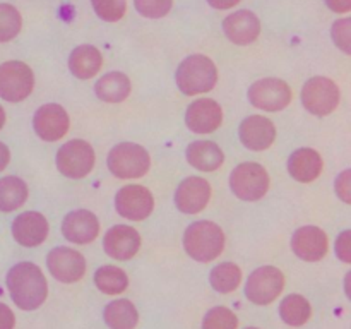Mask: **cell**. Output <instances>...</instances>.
Instances as JSON below:
<instances>
[{"mask_svg":"<svg viewBox=\"0 0 351 329\" xmlns=\"http://www.w3.org/2000/svg\"><path fill=\"white\" fill-rule=\"evenodd\" d=\"M5 283L12 302L23 310H36L48 297L47 278L33 263H19L10 267Z\"/></svg>","mask_w":351,"mask_h":329,"instance_id":"1","label":"cell"},{"mask_svg":"<svg viewBox=\"0 0 351 329\" xmlns=\"http://www.w3.org/2000/svg\"><path fill=\"white\" fill-rule=\"evenodd\" d=\"M175 81L184 95H204V93L211 91L218 82V67L206 55H189L178 65Z\"/></svg>","mask_w":351,"mask_h":329,"instance_id":"2","label":"cell"},{"mask_svg":"<svg viewBox=\"0 0 351 329\" xmlns=\"http://www.w3.org/2000/svg\"><path fill=\"white\" fill-rule=\"evenodd\" d=\"M184 249L199 263H211L225 249V233L213 221H195L185 230Z\"/></svg>","mask_w":351,"mask_h":329,"instance_id":"3","label":"cell"},{"mask_svg":"<svg viewBox=\"0 0 351 329\" xmlns=\"http://www.w3.org/2000/svg\"><path fill=\"white\" fill-rule=\"evenodd\" d=\"M106 164L117 178L129 180V178L144 177L149 171L151 158L149 153L139 144L120 143L112 147Z\"/></svg>","mask_w":351,"mask_h":329,"instance_id":"4","label":"cell"},{"mask_svg":"<svg viewBox=\"0 0 351 329\" xmlns=\"http://www.w3.org/2000/svg\"><path fill=\"white\" fill-rule=\"evenodd\" d=\"M271 177L266 168L254 161L239 164L230 175L232 192L242 201H259L267 194Z\"/></svg>","mask_w":351,"mask_h":329,"instance_id":"5","label":"cell"},{"mask_svg":"<svg viewBox=\"0 0 351 329\" xmlns=\"http://www.w3.org/2000/svg\"><path fill=\"white\" fill-rule=\"evenodd\" d=\"M341 99V91L332 79L315 75L302 89V103L312 115L324 117L335 112Z\"/></svg>","mask_w":351,"mask_h":329,"instance_id":"6","label":"cell"},{"mask_svg":"<svg viewBox=\"0 0 351 329\" xmlns=\"http://www.w3.org/2000/svg\"><path fill=\"white\" fill-rule=\"evenodd\" d=\"M95 149L82 139H72L65 143L57 153V168L64 177L84 178L95 168Z\"/></svg>","mask_w":351,"mask_h":329,"instance_id":"7","label":"cell"},{"mask_svg":"<svg viewBox=\"0 0 351 329\" xmlns=\"http://www.w3.org/2000/svg\"><path fill=\"white\" fill-rule=\"evenodd\" d=\"M34 75L29 65L21 60H9L0 65V98L19 103L31 95Z\"/></svg>","mask_w":351,"mask_h":329,"instance_id":"8","label":"cell"},{"mask_svg":"<svg viewBox=\"0 0 351 329\" xmlns=\"http://www.w3.org/2000/svg\"><path fill=\"white\" fill-rule=\"evenodd\" d=\"M285 288V274L274 266L257 267L249 276L245 295L252 304L267 305L276 300Z\"/></svg>","mask_w":351,"mask_h":329,"instance_id":"9","label":"cell"},{"mask_svg":"<svg viewBox=\"0 0 351 329\" xmlns=\"http://www.w3.org/2000/svg\"><path fill=\"white\" fill-rule=\"evenodd\" d=\"M249 101L259 110L280 112L290 105L291 89L283 79H261L249 88Z\"/></svg>","mask_w":351,"mask_h":329,"instance_id":"10","label":"cell"},{"mask_svg":"<svg viewBox=\"0 0 351 329\" xmlns=\"http://www.w3.org/2000/svg\"><path fill=\"white\" fill-rule=\"evenodd\" d=\"M115 209L122 218L143 221L153 212L154 199L149 188L139 184L125 185L115 195Z\"/></svg>","mask_w":351,"mask_h":329,"instance_id":"11","label":"cell"},{"mask_svg":"<svg viewBox=\"0 0 351 329\" xmlns=\"http://www.w3.org/2000/svg\"><path fill=\"white\" fill-rule=\"evenodd\" d=\"M47 266L55 280L75 283L86 273V259L81 252L69 247H55L47 256Z\"/></svg>","mask_w":351,"mask_h":329,"instance_id":"12","label":"cell"},{"mask_svg":"<svg viewBox=\"0 0 351 329\" xmlns=\"http://www.w3.org/2000/svg\"><path fill=\"white\" fill-rule=\"evenodd\" d=\"M33 127L38 137L48 141V143H53V141L62 139L69 132L71 120H69L64 106L57 105V103H48L36 110L33 117Z\"/></svg>","mask_w":351,"mask_h":329,"instance_id":"13","label":"cell"},{"mask_svg":"<svg viewBox=\"0 0 351 329\" xmlns=\"http://www.w3.org/2000/svg\"><path fill=\"white\" fill-rule=\"evenodd\" d=\"M223 122V110L218 101L211 98L195 99L185 112V123L195 134H211L219 129Z\"/></svg>","mask_w":351,"mask_h":329,"instance_id":"14","label":"cell"},{"mask_svg":"<svg viewBox=\"0 0 351 329\" xmlns=\"http://www.w3.org/2000/svg\"><path fill=\"white\" fill-rule=\"evenodd\" d=\"M211 185L206 178L189 177L175 192V206L185 215H197L211 199Z\"/></svg>","mask_w":351,"mask_h":329,"instance_id":"15","label":"cell"},{"mask_svg":"<svg viewBox=\"0 0 351 329\" xmlns=\"http://www.w3.org/2000/svg\"><path fill=\"white\" fill-rule=\"evenodd\" d=\"M329 240L324 230L319 226H302L291 236V249L307 263H317L328 254Z\"/></svg>","mask_w":351,"mask_h":329,"instance_id":"16","label":"cell"},{"mask_svg":"<svg viewBox=\"0 0 351 329\" xmlns=\"http://www.w3.org/2000/svg\"><path fill=\"white\" fill-rule=\"evenodd\" d=\"M239 137L250 151H266L276 139V127L263 115H250L240 123Z\"/></svg>","mask_w":351,"mask_h":329,"instance_id":"17","label":"cell"},{"mask_svg":"<svg viewBox=\"0 0 351 329\" xmlns=\"http://www.w3.org/2000/svg\"><path fill=\"white\" fill-rule=\"evenodd\" d=\"M62 233L69 242L86 245L98 236L99 221L96 215L88 209H75L69 212L62 221Z\"/></svg>","mask_w":351,"mask_h":329,"instance_id":"18","label":"cell"},{"mask_svg":"<svg viewBox=\"0 0 351 329\" xmlns=\"http://www.w3.org/2000/svg\"><path fill=\"white\" fill-rule=\"evenodd\" d=\"M103 249L113 259L129 260L139 252L141 235L132 226L117 225L105 233Z\"/></svg>","mask_w":351,"mask_h":329,"instance_id":"19","label":"cell"},{"mask_svg":"<svg viewBox=\"0 0 351 329\" xmlns=\"http://www.w3.org/2000/svg\"><path fill=\"white\" fill-rule=\"evenodd\" d=\"M12 235L23 247H38L47 240L48 221L41 212L26 211L12 221Z\"/></svg>","mask_w":351,"mask_h":329,"instance_id":"20","label":"cell"},{"mask_svg":"<svg viewBox=\"0 0 351 329\" xmlns=\"http://www.w3.org/2000/svg\"><path fill=\"white\" fill-rule=\"evenodd\" d=\"M226 38L235 45H250L259 38L261 21L250 10H239L223 21Z\"/></svg>","mask_w":351,"mask_h":329,"instance_id":"21","label":"cell"},{"mask_svg":"<svg viewBox=\"0 0 351 329\" xmlns=\"http://www.w3.org/2000/svg\"><path fill=\"white\" fill-rule=\"evenodd\" d=\"M322 168H324V161L321 154L312 147H300L293 151L288 160V171L295 180L302 184H311L315 178H319Z\"/></svg>","mask_w":351,"mask_h":329,"instance_id":"22","label":"cell"},{"mask_svg":"<svg viewBox=\"0 0 351 329\" xmlns=\"http://www.w3.org/2000/svg\"><path fill=\"white\" fill-rule=\"evenodd\" d=\"M189 164L201 171H215L225 163V154L221 147L213 141H195L189 144L185 151Z\"/></svg>","mask_w":351,"mask_h":329,"instance_id":"23","label":"cell"},{"mask_svg":"<svg viewBox=\"0 0 351 329\" xmlns=\"http://www.w3.org/2000/svg\"><path fill=\"white\" fill-rule=\"evenodd\" d=\"M103 65L101 51L93 45H81L69 57V69L77 79H91Z\"/></svg>","mask_w":351,"mask_h":329,"instance_id":"24","label":"cell"},{"mask_svg":"<svg viewBox=\"0 0 351 329\" xmlns=\"http://www.w3.org/2000/svg\"><path fill=\"white\" fill-rule=\"evenodd\" d=\"M130 79L123 72H108L98 79L95 86V93L101 101L120 103L130 95Z\"/></svg>","mask_w":351,"mask_h":329,"instance_id":"25","label":"cell"},{"mask_svg":"<svg viewBox=\"0 0 351 329\" xmlns=\"http://www.w3.org/2000/svg\"><path fill=\"white\" fill-rule=\"evenodd\" d=\"M103 319L110 329H134L139 322V314L132 302L120 298L106 305Z\"/></svg>","mask_w":351,"mask_h":329,"instance_id":"26","label":"cell"},{"mask_svg":"<svg viewBox=\"0 0 351 329\" xmlns=\"http://www.w3.org/2000/svg\"><path fill=\"white\" fill-rule=\"evenodd\" d=\"M27 199V185L23 178H0V211L10 212L19 209Z\"/></svg>","mask_w":351,"mask_h":329,"instance_id":"27","label":"cell"},{"mask_svg":"<svg viewBox=\"0 0 351 329\" xmlns=\"http://www.w3.org/2000/svg\"><path fill=\"white\" fill-rule=\"evenodd\" d=\"M280 315L288 326H293V328L307 324L308 319L312 317L311 302L302 295H288L280 304Z\"/></svg>","mask_w":351,"mask_h":329,"instance_id":"28","label":"cell"},{"mask_svg":"<svg viewBox=\"0 0 351 329\" xmlns=\"http://www.w3.org/2000/svg\"><path fill=\"white\" fill-rule=\"evenodd\" d=\"M95 283L99 291L106 295H119L129 287V278L125 271L117 266H101L95 273Z\"/></svg>","mask_w":351,"mask_h":329,"instance_id":"29","label":"cell"},{"mask_svg":"<svg viewBox=\"0 0 351 329\" xmlns=\"http://www.w3.org/2000/svg\"><path fill=\"white\" fill-rule=\"evenodd\" d=\"M209 281L219 293H232L242 283V269L233 263H221L211 271Z\"/></svg>","mask_w":351,"mask_h":329,"instance_id":"30","label":"cell"},{"mask_svg":"<svg viewBox=\"0 0 351 329\" xmlns=\"http://www.w3.org/2000/svg\"><path fill=\"white\" fill-rule=\"evenodd\" d=\"M23 27L19 10L10 3H0V43L14 40Z\"/></svg>","mask_w":351,"mask_h":329,"instance_id":"31","label":"cell"},{"mask_svg":"<svg viewBox=\"0 0 351 329\" xmlns=\"http://www.w3.org/2000/svg\"><path fill=\"white\" fill-rule=\"evenodd\" d=\"M239 328V319L230 308L215 307L204 315L202 329H237Z\"/></svg>","mask_w":351,"mask_h":329,"instance_id":"32","label":"cell"},{"mask_svg":"<svg viewBox=\"0 0 351 329\" xmlns=\"http://www.w3.org/2000/svg\"><path fill=\"white\" fill-rule=\"evenodd\" d=\"M91 3L99 19L106 21V23H115L125 16V0H91Z\"/></svg>","mask_w":351,"mask_h":329,"instance_id":"33","label":"cell"},{"mask_svg":"<svg viewBox=\"0 0 351 329\" xmlns=\"http://www.w3.org/2000/svg\"><path fill=\"white\" fill-rule=\"evenodd\" d=\"M137 12L149 19H160L171 10L173 0H134Z\"/></svg>","mask_w":351,"mask_h":329,"instance_id":"34","label":"cell"},{"mask_svg":"<svg viewBox=\"0 0 351 329\" xmlns=\"http://www.w3.org/2000/svg\"><path fill=\"white\" fill-rule=\"evenodd\" d=\"M331 34L336 47H338L339 50L345 51L346 55H350L351 53V21L348 17L336 21V23L332 24Z\"/></svg>","mask_w":351,"mask_h":329,"instance_id":"35","label":"cell"},{"mask_svg":"<svg viewBox=\"0 0 351 329\" xmlns=\"http://www.w3.org/2000/svg\"><path fill=\"white\" fill-rule=\"evenodd\" d=\"M351 171L350 170H345L343 173L338 175V178H336V194H338V197L341 199L343 202H346V204H350L351 202Z\"/></svg>","mask_w":351,"mask_h":329,"instance_id":"36","label":"cell"},{"mask_svg":"<svg viewBox=\"0 0 351 329\" xmlns=\"http://www.w3.org/2000/svg\"><path fill=\"white\" fill-rule=\"evenodd\" d=\"M351 232L345 230L336 240V254L343 263H351Z\"/></svg>","mask_w":351,"mask_h":329,"instance_id":"37","label":"cell"},{"mask_svg":"<svg viewBox=\"0 0 351 329\" xmlns=\"http://www.w3.org/2000/svg\"><path fill=\"white\" fill-rule=\"evenodd\" d=\"M16 317L5 304H0V329H14Z\"/></svg>","mask_w":351,"mask_h":329,"instance_id":"38","label":"cell"},{"mask_svg":"<svg viewBox=\"0 0 351 329\" xmlns=\"http://www.w3.org/2000/svg\"><path fill=\"white\" fill-rule=\"evenodd\" d=\"M328 7L338 14H346L351 10V0H326Z\"/></svg>","mask_w":351,"mask_h":329,"instance_id":"39","label":"cell"},{"mask_svg":"<svg viewBox=\"0 0 351 329\" xmlns=\"http://www.w3.org/2000/svg\"><path fill=\"white\" fill-rule=\"evenodd\" d=\"M208 2H209V5L215 7V9L226 10V9H232V7H235L240 0H208Z\"/></svg>","mask_w":351,"mask_h":329,"instance_id":"40","label":"cell"},{"mask_svg":"<svg viewBox=\"0 0 351 329\" xmlns=\"http://www.w3.org/2000/svg\"><path fill=\"white\" fill-rule=\"evenodd\" d=\"M9 161H10L9 147H7L3 143H0V171L5 170V167L9 164Z\"/></svg>","mask_w":351,"mask_h":329,"instance_id":"41","label":"cell"},{"mask_svg":"<svg viewBox=\"0 0 351 329\" xmlns=\"http://www.w3.org/2000/svg\"><path fill=\"white\" fill-rule=\"evenodd\" d=\"M3 123H5V112H3V108L0 106V129L3 127Z\"/></svg>","mask_w":351,"mask_h":329,"instance_id":"42","label":"cell"},{"mask_svg":"<svg viewBox=\"0 0 351 329\" xmlns=\"http://www.w3.org/2000/svg\"><path fill=\"white\" fill-rule=\"evenodd\" d=\"M245 329H259V328H245Z\"/></svg>","mask_w":351,"mask_h":329,"instance_id":"43","label":"cell"}]
</instances>
